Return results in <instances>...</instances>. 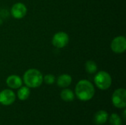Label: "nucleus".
<instances>
[{"instance_id": "nucleus-2", "label": "nucleus", "mask_w": 126, "mask_h": 125, "mask_svg": "<svg viewBox=\"0 0 126 125\" xmlns=\"http://www.w3.org/2000/svg\"><path fill=\"white\" fill-rule=\"evenodd\" d=\"M43 75L40 71L35 69H28L23 76V80L28 88H38L43 83Z\"/></svg>"}, {"instance_id": "nucleus-14", "label": "nucleus", "mask_w": 126, "mask_h": 125, "mask_svg": "<svg viewBox=\"0 0 126 125\" xmlns=\"http://www.w3.org/2000/svg\"><path fill=\"white\" fill-rule=\"evenodd\" d=\"M85 68L89 74H94L97 70V63L93 60H88L85 64Z\"/></svg>"}, {"instance_id": "nucleus-11", "label": "nucleus", "mask_w": 126, "mask_h": 125, "mask_svg": "<svg viewBox=\"0 0 126 125\" xmlns=\"http://www.w3.org/2000/svg\"><path fill=\"white\" fill-rule=\"evenodd\" d=\"M109 119V114L105 111H99L95 115L94 118V121L95 124L98 125L105 124Z\"/></svg>"}, {"instance_id": "nucleus-4", "label": "nucleus", "mask_w": 126, "mask_h": 125, "mask_svg": "<svg viewBox=\"0 0 126 125\" xmlns=\"http://www.w3.org/2000/svg\"><path fill=\"white\" fill-rule=\"evenodd\" d=\"M111 101L117 108H124L126 106V91L124 88L117 89L112 94Z\"/></svg>"}, {"instance_id": "nucleus-9", "label": "nucleus", "mask_w": 126, "mask_h": 125, "mask_svg": "<svg viewBox=\"0 0 126 125\" xmlns=\"http://www.w3.org/2000/svg\"><path fill=\"white\" fill-rule=\"evenodd\" d=\"M6 83L10 88L17 89L22 85V80L18 75H10L6 80Z\"/></svg>"}, {"instance_id": "nucleus-15", "label": "nucleus", "mask_w": 126, "mask_h": 125, "mask_svg": "<svg viewBox=\"0 0 126 125\" xmlns=\"http://www.w3.org/2000/svg\"><path fill=\"white\" fill-rule=\"evenodd\" d=\"M109 122H110L111 125H122L121 118L117 113H112L110 116Z\"/></svg>"}, {"instance_id": "nucleus-8", "label": "nucleus", "mask_w": 126, "mask_h": 125, "mask_svg": "<svg viewBox=\"0 0 126 125\" xmlns=\"http://www.w3.org/2000/svg\"><path fill=\"white\" fill-rule=\"evenodd\" d=\"M16 100V95L12 90L4 89L0 92V103L3 105H10Z\"/></svg>"}, {"instance_id": "nucleus-6", "label": "nucleus", "mask_w": 126, "mask_h": 125, "mask_svg": "<svg viewBox=\"0 0 126 125\" xmlns=\"http://www.w3.org/2000/svg\"><path fill=\"white\" fill-rule=\"evenodd\" d=\"M111 50L117 54H122L126 49V39L124 36L114 38L111 43Z\"/></svg>"}, {"instance_id": "nucleus-10", "label": "nucleus", "mask_w": 126, "mask_h": 125, "mask_svg": "<svg viewBox=\"0 0 126 125\" xmlns=\"http://www.w3.org/2000/svg\"><path fill=\"white\" fill-rule=\"evenodd\" d=\"M72 78L69 74H63L60 75L57 80V85L60 88H66L72 83Z\"/></svg>"}, {"instance_id": "nucleus-1", "label": "nucleus", "mask_w": 126, "mask_h": 125, "mask_svg": "<svg viewBox=\"0 0 126 125\" xmlns=\"http://www.w3.org/2000/svg\"><path fill=\"white\" fill-rule=\"evenodd\" d=\"M94 88L91 82L86 80H80L75 87V94L81 101H89L94 95Z\"/></svg>"}, {"instance_id": "nucleus-7", "label": "nucleus", "mask_w": 126, "mask_h": 125, "mask_svg": "<svg viewBox=\"0 0 126 125\" xmlns=\"http://www.w3.org/2000/svg\"><path fill=\"white\" fill-rule=\"evenodd\" d=\"M27 13V9L25 4L21 2H17L12 6L11 15L16 19H21L24 18Z\"/></svg>"}, {"instance_id": "nucleus-16", "label": "nucleus", "mask_w": 126, "mask_h": 125, "mask_svg": "<svg viewBox=\"0 0 126 125\" xmlns=\"http://www.w3.org/2000/svg\"><path fill=\"white\" fill-rule=\"evenodd\" d=\"M43 81H44V83L47 85H52L55 81V77L51 74H47L43 78Z\"/></svg>"}, {"instance_id": "nucleus-12", "label": "nucleus", "mask_w": 126, "mask_h": 125, "mask_svg": "<svg viewBox=\"0 0 126 125\" xmlns=\"http://www.w3.org/2000/svg\"><path fill=\"white\" fill-rule=\"evenodd\" d=\"M18 98L20 100H26L28 99V97L30 95V90L27 86H24V87H20L19 90L18 91Z\"/></svg>"}, {"instance_id": "nucleus-3", "label": "nucleus", "mask_w": 126, "mask_h": 125, "mask_svg": "<svg viewBox=\"0 0 126 125\" xmlns=\"http://www.w3.org/2000/svg\"><path fill=\"white\" fill-rule=\"evenodd\" d=\"M94 80L97 87L100 90H107L110 88L112 83L111 75L105 71H101L97 73Z\"/></svg>"}, {"instance_id": "nucleus-5", "label": "nucleus", "mask_w": 126, "mask_h": 125, "mask_svg": "<svg viewBox=\"0 0 126 125\" xmlns=\"http://www.w3.org/2000/svg\"><path fill=\"white\" fill-rule=\"evenodd\" d=\"M69 41V38L67 33L64 32H58L53 35L52 43L55 47L58 49H61L65 47L68 44Z\"/></svg>"}, {"instance_id": "nucleus-13", "label": "nucleus", "mask_w": 126, "mask_h": 125, "mask_svg": "<svg viewBox=\"0 0 126 125\" xmlns=\"http://www.w3.org/2000/svg\"><path fill=\"white\" fill-rule=\"evenodd\" d=\"M61 98L65 102H72L75 99V94L70 89H63L61 93Z\"/></svg>"}]
</instances>
